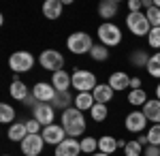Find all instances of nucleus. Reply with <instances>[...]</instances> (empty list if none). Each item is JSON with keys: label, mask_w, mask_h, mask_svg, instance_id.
<instances>
[{"label": "nucleus", "mask_w": 160, "mask_h": 156, "mask_svg": "<svg viewBox=\"0 0 160 156\" xmlns=\"http://www.w3.org/2000/svg\"><path fill=\"white\" fill-rule=\"evenodd\" d=\"M62 126H64L66 135L75 139V137H79L81 133L86 131V118H83V113L77 107H68V109H64V113H62Z\"/></svg>", "instance_id": "nucleus-1"}, {"label": "nucleus", "mask_w": 160, "mask_h": 156, "mask_svg": "<svg viewBox=\"0 0 160 156\" xmlns=\"http://www.w3.org/2000/svg\"><path fill=\"white\" fill-rule=\"evenodd\" d=\"M66 47L71 49L73 54L81 56V54H90L92 47H94V43H92V36L88 32H73L68 36V41H66Z\"/></svg>", "instance_id": "nucleus-2"}, {"label": "nucleus", "mask_w": 160, "mask_h": 156, "mask_svg": "<svg viewBox=\"0 0 160 156\" xmlns=\"http://www.w3.org/2000/svg\"><path fill=\"white\" fill-rule=\"evenodd\" d=\"M96 75L92 71H86V69H77L73 73V88L77 92H94L96 88Z\"/></svg>", "instance_id": "nucleus-3"}, {"label": "nucleus", "mask_w": 160, "mask_h": 156, "mask_svg": "<svg viewBox=\"0 0 160 156\" xmlns=\"http://www.w3.org/2000/svg\"><path fill=\"white\" fill-rule=\"evenodd\" d=\"M126 26H128V30H130L135 36H148L149 30H152V26H149L145 13H141V11L139 13H128Z\"/></svg>", "instance_id": "nucleus-4"}, {"label": "nucleus", "mask_w": 160, "mask_h": 156, "mask_svg": "<svg viewBox=\"0 0 160 156\" xmlns=\"http://www.w3.org/2000/svg\"><path fill=\"white\" fill-rule=\"evenodd\" d=\"M98 39L100 43L105 45V47H115V45H120V41H122V30L118 28L115 24H102L98 26Z\"/></svg>", "instance_id": "nucleus-5"}, {"label": "nucleus", "mask_w": 160, "mask_h": 156, "mask_svg": "<svg viewBox=\"0 0 160 156\" xmlns=\"http://www.w3.org/2000/svg\"><path fill=\"white\" fill-rule=\"evenodd\" d=\"M38 62H41V66L45 71H53V73L62 71V66H64V58H62L60 51H56V49H45L41 54Z\"/></svg>", "instance_id": "nucleus-6"}, {"label": "nucleus", "mask_w": 160, "mask_h": 156, "mask_svg": "<svg viewBox=\"0 0 160 156\" xmlns=\"http://www.w3.org/2000/svg\"><path fill=\"white\" fill-rule=\"evenodd\" d=\"M9 66L15 73H26L34 66V58H32L30 51H15V54H11V58H9Z\"/></svg>", "instance_id": "nucleus-7"}, {"label": "nucleus", "mask_w": 160, "mask_h": 156, "mask_svg": "<svg viewBox=\"0 0 160 156\" xmlns=\"http://www.w3.org/2000/svg\"><path fill=\"white\" fill-rule=\"evenodd\" d=\"M43 145H45L43 135H28L22 141V152L24 156H38L43 152Z\"/></svg>", "instance_id": "nucleus-8"}, {"label": "nucleus", "mask_w": 160, "mask_h": 156, "mask_svg": "<svg viewBox=\"0 0 160 156\" xmlns=\"http://www.w3.org/2000/svg\"><path fill=\"white\" fill-rule=\"evenodd\" d=\"M124 126H126L128 133H141V131H145V126H148V118H145L143 111H132V113L126 116Z\"/></svg>", "instance_id": "nucleus-9"}, {"label": "nucleus", "mask_w": 160, "mask_h": 156, "mask_svg": "<svg viewBox=\"0 0 160 156\" xmlns=\"http://www.w3.org/2000/svg\"><path fill=\"white\" fill-rule=\"evenodd\" d=\"M43 139H45V143H51V145H58L64 141V135H66V131H64V126H58V124H49V126H45L43 128Z\"/></svg>", "instance_id": "nucleus-10"}, {"label": "nucleus", "mask_w": 160, "mask_h": 156, "mask_svg": "<svg viewBox=\"0 0 160 156\" xmlns=\"http://www.w3.org/2000/svg\"><path fill=\"white\" fill-rule=\"evenodd\" d=\"M32 94L37 96L38 103H51V101L56 98V88L51 84L38 81V84H34V88H32Z\"/></svg>", "instance_id": "nucleus-11"}, {"label": "nucleus", "mask_w": 160, "mask_h": 156, "mask_svg": "<svg viewBox=\"0 0 160 156\" xmlns=\"http://www.w3.org/2000/svg\"><path fill=\"white\" fill-rule=\"evenodd\" d=\"M79 154H81V141H77L73 137L64 139L56 148V156H79Z\"/></svg>", "instance_id": "nucleus-12"}, {"label": "nucleus", "mask_w": 160, "mask_h": 156, "mask_svg": "<svg viewBox=\"0 0 160 156\" xmlns=\"http://www.w3.org/2000/svg\"><path fill=\"white\" fill-rule=\"evenodd\" d=\"M34 118L41 122V126L53 124V107H51V103H38L34 107Z\"/></svg>", "instance_id": "nucleus-13"}, {"label": "nucleus", "mask_w": 160, "mask_h": 156, "mask_svg": "<svg viewBox=\"0 0 160 156\" xmlns=\"http://www.w3.org/2000/svg\"><path fill=\"white\" fill-rule=\"evenodd\" d=\"M51 86L56 88V92H66V90L73 86V75H68L64 69L58 71V73H53V77H51Z\"/></svg>", "instance_id": "nucleus-14"}, {"label": "nucleus", "mask_w": 160, "mask_h": 156, "mask_svg": "<svg viewBox=\"0 0 160 156\" xmlns=\"http://www.w3.org/2000/svg\"><path fill=\"white\" fill-rule=\"evenodd\" d=\"M62 9H64V2H60V0H45L43 2V15L47 19H58L62 15Z\"/></svg>", "instance_id": "nucleus-15"}, {"label": "nucleus", "mask_w": 160, "mask_h": 156, "mask_svg": "<svg viewBox=\"0 0 160 156\" xmlns=\"http://www.w3.org/2000/svg\"><path fill=\"white\" fill-rule=\"evenodd\" d=\"M109 86H111V90H115V92L126 90V88H130V77H128L124 71H118V73H113V75L109 77Z\"/></svg>", "instance_id": "nucleus-16"}, {"label": "nucleus", "mask_w": 160, "mask_h": 156, "mask_svg": "<svg viewBox=\"0 0 160 156\" xmlns=\"http://www.w3.org/2000/svg\"><path fill=\"white\" fill-rule=\"evenodd\" d=\"M143 113H145V118L152 120L154 124H160V101L158 98L148 101V103L143 105Z\"/></svg>", "instance_id": "nucleus-17"}, {"label": "nucleus", "mask_w": 160, "mask_h": 156, "mask_svg": "<svg viewBox=\"0 0 160 156\" xmlns=\"http://www.w3.org/2000/svg\"><path fill=\"white\" fill-rule=\"evenodd\" d=\"M92 96H94V101H96V103H102V105H107L111 98H113V90H111V86H109V84H98L96 88H94Z\"/></svg>", "instance_id": "nucleus-18"}, {"label": "nucleus", "mask_w": 160, "mask_h": 156, "mask_svg": "<svg viewBox=\"0 0 160 156\" xmlns=\"http://www.w3.org/2000/svg\"><path fill=\"white\" fill-rule=\"evenodd\" d=\"M143 7L148 9V11H145V17H148L149 26H152V28H160V9L154 7L152 0H143Z\"/></svg>", "instance_id": "nucleus-19"}, {"label": "nucleus", "mask_w": 160, "mask_h": 156, "mask_svg": "<svg viewBox=\"0 0 160 156\" xmlns=\"http://www.w3.org/2000/svg\"><path fill=\"white\" fill-rule=\"evenodd\" d=\"M94 105H96V101H94L92 92H77V96H75V107L79 109V111L92 109Z\"/></svg>", "instance_id": "nucleus-20"}, {"label": "nucleus", "mask_w": 160, "mask_h": 156, "mask_svg": "<svg viewBox=\"0 0 160 156\" xmlns=\"http://www.w3.org/2000/svg\"><path fill=\"white\" fill-rule=\"evenodd\" d=\"M118 7H120L118 0H102L98 4V15L105 17V19H111V17L118 13Z\"/></svg>", "instance_id": "nucleus-21"}, {"label": "nucleus", "mask_w": 160, "mask_h": 156, "mask_svg": "<svg viewBox=\"0 0 160 156\" xmlns=\"http://www.w3.org/2000/svg\"><path fill=\"white\" fill-rule=\"evenodd\" d=\"M7 135H9V139H11V141H19V143H22L26 137H28L26 122H15L11 128H9V133H7Z\"/></svg>", "instance_id": "nucleus-22"}, {"label": "nucleus", "mask_w": 160, "mask_h": 156, "mask_svg": "<svg viewBox=\"0 0 160 156\" xmlns=\"http://www.w3.org/2000/svg\"><path fill=\"white\" fill-rule=\"evenodd\" d=\"M9 92H11V96L15 98V101H22V103L26 101V96H30L28 94V88H26V84L22 81V79H15V81L11 84V88H9Z\"/></svg>", "instance_id": "nucleus-23"}, {"label": "nucleus", "mask_w": 160, "mask_h": 156, "mask_svg": "<svg viewBox=\"0 0 160 156\" xmlns=\"http://www.w3.org/2000/svg\"><path fill=\"white\" fill-rule=\"evenodd\" d=\"M115 148H118V139H113L109 135H105V137H100L98 139V150L100 152H105V154H113L115 152Z\"/></svg>", "instance_id": "nucleus-24"}, {"label": "nucleus", "mask_w": 160, "mask_h": 156, "mask_svg": "<svg viewBox=\"0 0 160 156\" xmlns=\"http://www.w3.org/2000/svg\"><path fill=\"white\" fill-rule=\"evenodd\" d=\"M53 109H68L71 107V94L68 92H56V98L51 101Z\"/></svg>", "instance_id": "nucleus-25"}, {"label": "nucleus", "mask_w": 160, "mask_h": 156, "mask_svg": "<svg viewBox=\"0 0 160 156\" xmlns=\"http://www.w3.org/2000/svg\"><path fill=\"white\" fill-rule=\"evenodd\" d=\"M148 73L152 75V77H156V79H160V51H156L152 58H149V62H148Z\"/></svg>", "instance_id": "nucleus-26"}, {"label": "nucleus", "mask_w": 160, "mask_h": 156, "mask_svg": "<svg viewBox=\"0 0 160 156\" xmlns=\"http://www.w3.org/2000/svg\"><path fill=\"white\" fill-rule=\"evenodd\" d=\"M130 62L135 64V66H148V62H149V56L143 51V49H137V51H132V56H130Z\"/></svg>", "instance_id": "nucleus-27"}, {"label": "nucleus", "mask_w": 160, "mask_h": 156, "mask_svg": "<svg viewBox=\"0 0 160 156\" xmlns=\"http://www.w3.org/2000/svg\"><path fill=\"white\" fill-rule=\"evenodd\" d=\"M90 113H92V120H94V122H102L105 118H107V113H109V111H107V105L96 103L94 107L90 109Z\"/></svg>", "instance_id": "nucleus-28"}, {"label": "nucleus", "mask_w": 160, "mask_h": 156, "mask_svg": "<svg viewBox=\"0 0 160 156\" xmlns=\"http://www.w3.org/2000/svg\"><path fill=\"white\" fill-rule=\"evenodd\" d=\"M128 103H130V105H145V103H148L145 90H132V92L128 94Z\"/></svg>", "instance_id": "nucleus-29"}, {"label": "nucleus", "mask_w": 160, "mask_h": 156, "mask_svg": "<svg viewBox=\"0 0 160 156\" xmlns=\"http://www.w3.org/2000/svg\"><path fill=\"white\" fill-rule=\"evenodd\" d=\"M90 56H92L96 62H102V60H107V58H109V49L105 47V45H94L92 51H90Z\"/></svg>", "instance_id": "nucleus-30"}, {"label": "nucleus", "mask_w": 160, "mask_h": 156, "mask_svg": "<svg viewBox=\"0 0 160 156\" xmlns=\"http://www.w3.org/2000/svg\"><path fill=\"white\" fill-rule=\"evenodd\" d=\"M13 118H15V109L11 107V105H7V103H2L0 105V122H13Z\"/></svg>", "instance_id": "nucleus-31"}, {"label": "nucleus", "mask_w": 160, "mask_h": 156, "mask_svg": "<svg viewBox=\"0 0 160 156\" xmlns=\"http://www.w3.org/2000/svg\"><path fill=\"white\" fill-rule=\"evenodd\" d=\"M124 154L126 156H141L143 154V145L139 141H128L126 148H124Z\"/></svg>", "instance_id": "nucleus-32"}, {"label": "nucleus", "mask_w": 160, "mask_h": 156, "mask_svg": "<svg viewBox=\"0 0 160 156\" xmlns=\"http://www.w3.org/2000/svg\"><path fill=\"white\" fill-rule=\"evenodd\" d=\"M96 148H98V141H96L94 137H83V139H81V152H86V154H94Z\"/></svg>", "instance_id": "nucleus-33"}, {"label": "nucleus", "mask_w": 160, "mask_h": 156, "mask_svg": "<svg viewBox=\"0 0 160 156\" xmlns=\"http://www.w3.org/2000/svg\"><path fill=\"white\" fill-rule=\"evenodd\" d=\"M148 141H149V145H158V148H160V124L149 126V131H148Z\"/></svg>", "instance_id": "nucleus-34"}, {"label": "nucleus", "mask_w": 160, "mask_h": 156, "mask_svg": "<svg viewBox=\"0 0 160 156\" xmlns=\"http://www.w3.org/2000/svg\"><path fill=\"white\" fill-rule=\"evenodd\" d=\"M148 41H149V47L160 49V28H152V30H149Z\"/></svg>", "instance_id": "nucleus-35"}, {"label": "nucleus", "mask_w": 160, "mask_h": 156, "mask_svg": "<svg viewBox=\"0 0 160 156\" xmlns=\"http://www.w3.org/2000/svg\"><path fill=\"white\" fill-rule=\"evenodd\" d=\"M26 128H28V135H38L41 122H38L37 118H30V120H26Z\"/></svg>", "instance_id": "nucleus-36"}, {"label": "nucleus", "mask_w": 160, "mask_h": 156, "mask_svg": "<svg viewBox=\"0 0 160 156\" xmlns=\"http://www.w3.org/2000/svg\"><path fill=\"white\" fill-rule=\"evenodd\" d=\"M143 156H160V148L158 145H148V148H143Z\"/></svg>", "instance_id": "nucleus-37"}, {"label": "nucleus", "mask_w": 160, "mask_h": 156, "mask_svg": "<svg viewBox=\"0 0 160 156\" xmlns=\"http://www.w3.org/2000/svg\"><path fill=\"white\" fill-rule=\"evenodd\" d=\"M143 7V2H139V0H130L128 2V9H130V13H139V9Z\"/></svg>", "instance_id": "nucleus-38"}, {"label": "nucleus", "mask_w": 160, "mask_h": 156, "mask_svg": "<svg viewBox=\"0 0 160 156\" xmlns=\"http://www.w3.org/2000/svg\"><path fill=\"white\" fill-rule=\"evenodd\" d=\"M130 88H132V90H141V79H139V77H132V79H130Z\"/></svg>", "instance_id": "nucleus-39"}, {"label": "nucleus", "mask_w": 160, "mask_h": 156, "mask_svg": "<svg viewBox=\"0 0 160 156\" xmlns=\"http://www.w3.org/2000/svg\"><path fill=\"white\" fill-rule=\"evenodd\" d=\"M139 143H141V145H149V141H148V135H141V137H139Z\"/></svg>", "instance_id": "nucleus-40"}, {"label": "nucleus", "mask_w": 160, "mask_h": 156, "mask_svg": "<svg viewBox=\"0 0 160 156\" xmlns=\"http://www.w3.org/2000/svg\"><path fill=\"white\" fill-rule=\"evenodd\" d=\"M126 143H128V141H124V139H118V148H126Z\"/></svg>", "instance_id": "nucleus-41"}, {"label": "nucleus", "mask_w": 160, "mask_h": 156, "mask_svg": "<svg viewBox=\"0 0 160 156\" xmlns=\"http://www.w3.org/2000/svg\"><path fill=\"white\" fill-rule=\"evenodd\" d=\"M156 98H158V101H160V84L156 86Z\"/></svg>", "instance_id": "nucleus-42"}, {"label": "nucleus", "mask_w": 160, "mask_h": 156, "mask_svg": "<svg viewBox=\"0 0 160 156\" xmlns=\"http://www.w3.org/2000/svg\"><path fill=\"white\" fill-rule=\"evenodd\" d=\"M152 2H154V7H158V9H160V0H152Z\"/></svg>", "instance_id": "nucleus-43"}, {"label": "nucleus", "mask_w": 160, "mask_h": 156, "mask_svg": "<svg viewBox=\"0 0 160 156\" xmlns=\"http://www.w3.org/2000/svg\"><path fill=\"white\" fill-rule=\"evenodd\" d=\"M92 156H109V154H105V152H98V154H92Z\"/></svg>", "instance_id": "nucleus-44"}]
</instances>
